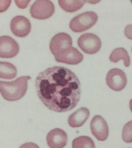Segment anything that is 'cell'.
Returning <instances> with one entry per match:
<instances>
[{
  "instance_id": "cell-1",
  "label": "cell",
  "mask_w": 132,
  "mask_h": 148,
  "mask_svg": "<svg viewBox=\"0 0 132 148\" xmlns=\"http://www.w3.org/2000/svg\"><path fill=\"white\" fill-rule=\"evenodd\" d=\"M38 97L53 112L71 110L80 101L81 84L75 74L68 68L54 66L41 72L36 77Z\"/></svg>"
},
{
  "instance_id": "cell-2",
  "label": "cell",
  "mask_w": 132,
  "mask_h": 148,
  "mask_svg": "<svg viewBox=\"0 0 132 148\" xmlns=\"http://www.w3.org/2000/svg\"><path fill=\"white\" fill-rule=\"evenodd\" d=\"M29 76H22L12 82L0 81V92L3 99L9 101L19 100L27 91Z\"/></svg>"
},
{
  "instance_id": "cell-3",
  "label": "cell",
  "mask_w": 132,
  "mask_h": 148,
  "mask_svg": "<svg viewBox=\"0 0 132 148\" xmlns=\"http://www.w3.org/2000/svg\"><path fill=\"white\" fill-rule=\"evenodd\" d=\"M98 19V16L94 12H86L74 17L69 23V28L73 32H82L91 28Z\"/></svg>"
},
{
  "instance_id": "cell-4",
  "label": "cell",
  "mask_w": 132,
  "mask_h": 148,
  "mask_svg": "<svg viewBox=\"0 0 132 148\" xmlns=\"http://www.w3.org/2000/svg\"><path fill=\"white\" fill-rule=\"evenodd\" d=\"M55 11L53 2L50 1L38 0L30 8L31 17L38 20H45L52 17Z\"/></svg>"
},
{
  "instance_id": "cell-5",
  "label": "cell",
  "mask_w": 132,
  "mask_h": 148,
  "mask_svg": "<svg viewBox=\"0 0 132 148\" xmlns=\"http://www.w3.org/2000/svg\"><path fill=\"white\" fill-rule=\"evenodd\" d=\"M78 45L85 53L96 54L102 46V41L99 37L93 33H86L80 36L77 40Z\"/></svg>"
},
{
  "instance_id": "cell-6",
  "label": "cell",
  "mask_w": 132,
  "mask_h": 148,
  "mask_svg": "<svg viewBox=\"0 0 132 148\" xmlns=\"http://www.w3.org/2000/svg\"><path fill=\"white\" fill-rule=\"evenodd\" d=\"M108 86L111 90L120 91L123 90L127 83L126 74L119 68H113L109 71L106 77Z\"/></svg>"
},
{
  "instance_id": "cell-7",
  "label": "cell",
  "mask_w": 132,
  "mask_h": 148,
  "mask_svg": "<svg viewBox=\"0 0 132 148\" xmlns=\"http://www.w3.org/2000/svg\"><path fill=\"white\" fill-rule=\"evenodd\" d=\"M72 39L67 33L60 32L52 38L50 43V49L52 54L55 56L72 45Z\"/></svg>"
},
{
  "instance_id": "cell-8",
  "label": "cell",
  "mask_w": 132,
  "mask_h": 148,
  "mask_svg": "<svg viewBox=\"0 0 132 148\" xmlns=\"http://www.w3.org/2000/svg\"><path fill=\"white\" fill-rule=\"evenodd\" d=\"M90 128L92 135L98 141H105L108 137V125L101 116L96 115L93 117L90 122Z\"/></svg>"
},
{
  "instance_id": "cell-9",
  "label": "cell",
  "mask_w": 132,
  "mask_h": 148,
  "mask_svg": "<svg viewBox=\"0 0 132 148\" xmlns=\"http://www.w3.org/2000/svg\"><path fill=\"white\" fill-rule=\"evenodd\" d=\"M19 50L18 44L11 37L8 36L0 37V58H11L14 57Z\"/></svg>"
},
{
  "instance_id": "cell-10",
  "label": "cell",
  "mask_w": 132,
  "mask_h": 148,
  "mask_svg": "<svg viewBox=\"0 0 132 148\" xmlns=\"http://www.w3.org/2000/svg\"><path fill=\"white\" fill-rule=\"evenodd\" d=\"M10 27L12 33L20 38L26 37L31 32V29L30 20L23 16L13 17L10 22Z\"/></svg>"
},
{
  "instance_id": "cell-11",
  "label": "cell",
  "mask_w": 132,
  "mask_h": 148,
  "mask_svg": "<svg viewBox=\"0 0 132 148\" xmlns=\"http://www.w3.org/2000/svg\"><path fill=\"white\" fill-rule=\"evenodd\" d=\"M83 56L75 47H70L54 56L56 61L69 65H76L83 61Z\"/></svg>"
},
{
  "instance_id": "cell-12",
  "label": "cell",
  "mask_w": 132,
  "mask_h": 148,
  "mask_svg": "<svg viewBox=\"0 0 132 148\" xmlns=\"http://www.w3.org/2000/svg\"><path fill=\"white\" fill-rule=\"evenodd\" d=\"M46 142L50 148H63L67 145L68 136L63 130L54 128L47 134Z\"/></svg>"
},
{
  "instance_id": "cell-13",
  "label": "cell",
  "mask_w": 132,
  "mask_h": 148,
  "mask_svg": "<svg viewBox=\"0 0 132 148\" xmlns=\"http://www.w3.org/2000/svg\"><path fill=\"white\" fill-rule=\"evenodd\" d=\"M90 110L87 108L81 107L69 116L68 123L72 128L82 127L90 116Z\"/></svg>"
},
{
  "instance_id": "cell-14",
  "label": "cell",
  "mask_w": 132,
  "mask_h": 148,
  "mask_svg": "<svg viewBox=\"0 0 132 148\" xmlns=\"http://www.w3.org/2000/svg\"><path fill=\"white\" fill-rule=\"evenodd\" d=\"M109 60L111 62L114 63L118 62L120 60H122L124 65L126 67H129L130 65V58L128 53L123 47H118L113 50L110 54Z\"/></svg>"
},
{
  "instance_id": "cell-15",
  "label": "cell",
  "mask_w": 132,
  "mask_h": 148,
  "mask_svg": "<svg viewBox=\"0 0 132 148\" xmlns=\"http://www.w3.org/2000/svg\"><path fill=\"white\" fill-rule=\"evenodd\" d=\"M17 69L10 62L0 61V78L10 79L17 75Z\"/></svg>"
},
{
  "instance_id": "cell-16",
  "label": "cell",
  "mask_w": 132,
  "mask_h": 148,
  "mask_svg": "<svg viewBox=\"0 0 132 148\" xmlns=\"http://www.w3.org/2000/svg\"><path fill=\"white\" fill-rule=\"evenodd\" d=\"M60 8L68 12H74L82 8L85 3V1H58Z\"/></svg>"
},
{
  "instance_id": "cell-17",
  "label": "cell",
  "mask_w": 132,
  "mask_h": 148,
  "mask_svg": "<svg viewBox=\"0 0 132 148\" xmlns=\"http://www.w3.org/2000/svg\"><path fill=\"white\" fill-rule=\"evenodd\" d=\"M72 148H96L92 139L87 136H79L75 138L72 143Z\"/></svg>"
},
{
  "instance_id": "cell-18",
  "label": "cell",
  "mask_w": 132,
  "mask_h": 148,
  "mask_svg": "<svg viewBox=\"0 0 132 148\" xmlns=\"http://www.w3.org/2000/svg\"><path fill=\"white\" fill-rule=\"evenodd\" d=\"M122 137L124 142L127 143H132V120L128 121L124 125Z\"/></svg>"
},
{
  "instance_id": "cell-19",
  "label": "cell",
  "mask_w": 132,
  "mask_h": 148,
  "mask_svg": "<svg viewBox=\"0 0 132 148\" xmlns=\"http://www.w3.org/2000/svg\"><path fill=\"white\" fill-rule=\"evenodd\" d=\"M11 1H0V13L6 11L9 8L11 3Z\"/></svg>"
},
{
  "instance_id": "cell-20",
  "label": "cell",
  "mask_w": 132,
  "mask_h": 148,
  "mask_svg": "<svg viewBox=\"0 0 132 148\" xmlns=\"http://www.w3.org/2000/svg\"><path fill=\"white\" fill-rule=\"evenodd\" d=\"M125 35L128 39L132 40V25H127L124 29Z\"/></svg>"
},
{
  "instance_id": "cell-21",
  "label": "cell",
  "mask_w": 132,
  "mask_h": 148,
  "mask_svg": "<svg viewBox=\"0 0 132 148\" xmlns=\"http://www.w3.org/2000/svg\"><path fill=\"white\" fill-rule=\"evenodd\" d=\"M30 1H15L16 5L20 9H24L27 8Z\"/></svg>"
},
{
  "instance_id": "cell-22",
  "label": "cell",
  "mask_w": 132,
  "mask_h": 148,
  "mask_svg": "<svg viewBox=\"0 0 132 148\" xmlns=\"http://www.w3.org/2000/svg\"><path fill=\"white\" fill-rule=\"evenodd\" d=\"M19 148H39L38 145L33 142H28L21 145Z\"/></svg>"
},
{
  "instance_id": "cell-23",
  "label": "cell",
  "mask_w": 132,
  "mask_h": 148,
  "mask_svg": "<svg viewBox=\"0 0 132 148\" xmlns=\"http://www.w3.org/2000/svg\"><path fill=\"white\" fill-rule=\"evenodd\" d=\"M129 108L132 113V99L129 101Z\"/></svg>"
},
{
  "instance_id": "cell-24",
  "label": "cell",
  "mask_w": 132,
  "mask_h": 148,
  "mask_svg": "<svg viewBox=\"0 0 132 148\" xmlns=\"http://www.w3.org/2000/svg\"><path fill=\"white\" fill-rule=\"evenodd\" d=\"M131 3H132V1H131Z\"/></svg>"
},
{
  "instance_id": "cell-25",
  "label": "cell",
  "mask_w": 132,
  "mask_h": 148,
  "mask_svg": "<svg viewBox=\"0 0 132 148\" xmlns=\"http://www.w3.org/2000/svg\"></svg>"
},
{
  "instance_id": "cell-26",
  "label": "cell",
  "mask_w": 132,
  "mask_h": 148,
  "mask_svg": "<svg viewBox=\"0 0 132 148\" xmlns=\"http://www.w3.org/2000/svg\"></svg>"
}]
</instances>
